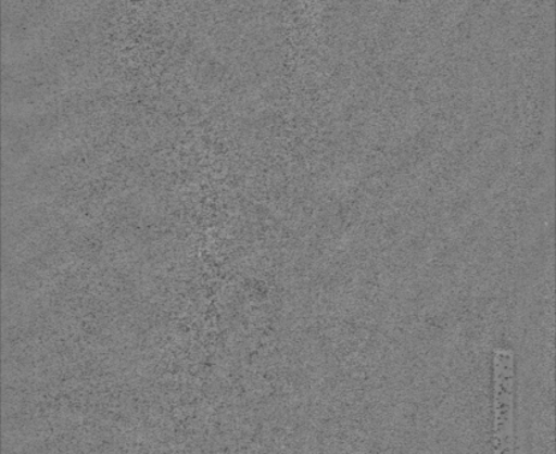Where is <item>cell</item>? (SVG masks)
Wrapping results in <instances>:
<instances>
[{
	"mask_svg": "<svg viewBox=\"0 0 556 454\" xmlns=\"http://www.w3.org/2000/svg\"><path fill=\"white\" fill-rule=\"evenodd\" d=\"M513 386L514 356L509 352H498L494 357V454H513Z\"/></svg>",
	"mask_w": 556,
	"mask_h": 454,
	"instance_id": "cell-1",
	"label": "cell"
}]
</instances>
